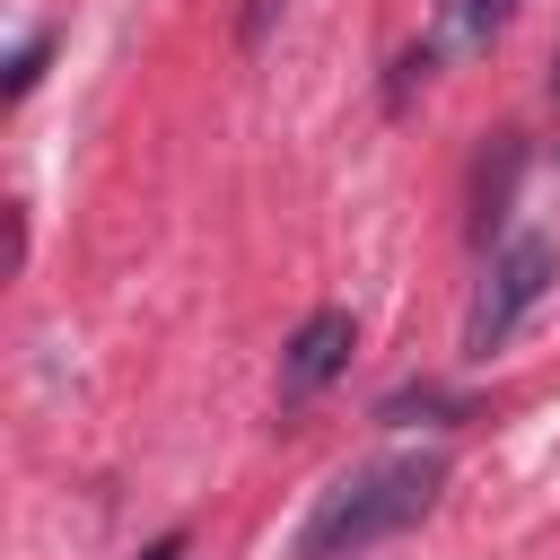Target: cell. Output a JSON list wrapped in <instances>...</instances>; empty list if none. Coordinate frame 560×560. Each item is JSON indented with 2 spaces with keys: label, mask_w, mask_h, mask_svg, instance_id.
I'll return each instance as SVG.
<instances>
[{
  "label": "cell",
  "mask_w": 560,
  "mask_h": 560,
  "mask_svg": "<svg viewBox=\"0 0 560 560\" xmlns=\"http://www.w3.org/2000/svg\"><path fill=\"white\" fill-rule=\"evenodd\" d=\"M44 61H52V35H26V44H18V61H9V105L44 79Z\"/></svg>",
  "instance_id": "obj_5"
},
{
  "label": "cell",
  "mask_w": 560,
  "mask_h": 560,
  "mask_svg": "<svg viewBox=\"0 0 560 560\" xmlns=\"http://www.w3.org/2000/svg\"><path fill=\"white\" fill-rule=\"evenodd\" d=\"M350 341H359L350 306H315V315L289 332V350H280V402H306V394H324V385L350 368Z\"/></svg>",
  "instance_id": "obj_3"
},
{
  "label": "cell",
  "mask_w": 560,
  "mask_h": 560,
  "mask_svg": "<svg viewBox=\"0 0 560 560\" xmlns=\"http://www.w3.org/2000/svg\"><path fill=\"white\" fill-rule=\"evenodd\" d=\"M438 490H446V455H438V446L376 455V464L341 472V481L306 508V525H298L289 560H359V551L394 542L402 525H420V516L438 508Z\"/></svg>",
  "instance_id": "obj_1"
},
{
  "label": "cell",
  "mask_w": 560,
  "mask_h": 560,
  "mask_svg": "<svg viewBox=\"0 0 560 560\" xmlns=\"http://www.w3.org/2000/svg\"><path fill=\"white\" fill-rule=\"evenodd\" d=\"M140 560H184V534H158V542H149Z\"/></svg>",
  "instance_id": "obj_6"
},
{
  "label": "cell",
  "mask_w": 560,
  "mask_h": 560,
  "mask_svg": "<svg viewBox=\"0 0 560 560\" xmlns=\"http://www.w3.org/2000/svg\"><path fill=\"white\" fill-rule=\"evenodd\" d=\"M551 271H560L551 236H508V245L490 254V271H481V289H472V306H464V359H490V350H499V341L542 306Z\"/></svg>",
  "instance_id": "obj_2"
},
{
  "label": "cell",
  "mask_w": 560,
  "mask_h": 560,
  "mask_svg": "<svg viewBox=\"0 0 560 560\" xmlns=\"http://www.w3.org/2000/svg\"><path fill=\"white\" fill-rule=\"evenodd\" d=\"M508 18H516V0H455V35H464L472 52H481V44H490Z\"/></svg>",
  "instance_id": "obj_4"
},
{
  "label": "cell",
  "mask_w": 560,
  "mask_h": 560,
  "mask_svg": "<svg viewBox=\"0 0 560 560\" xmlns=\"http://www.w3.org/2000/svg\"><path fill=\"white\" fill-rule=\"evenodd\" d=\"M551 88H560V52H551Z\"/></svg>",
  "instance_id": "obj_7"
}]
</instances>
